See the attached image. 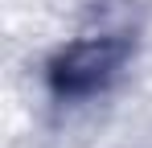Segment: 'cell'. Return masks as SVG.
<instances>
[{
    "mask_svg": "<svg viewBox=\"0 0 152 148\" xmlns=\"http://www.w3.org/2000/svg\"><path fill=\"white\" fill-rule=\"evenodd\" d=\"M127 53H132V45L124 37H82V41H74L53 62V86H58V95L82 99V95L103 91L119 74Z\"/></svg>",
    "mask_w": 152,
    "mask_h": 148,
    "instance_id": "1",
    "label": "cell"
}]
</instances>
